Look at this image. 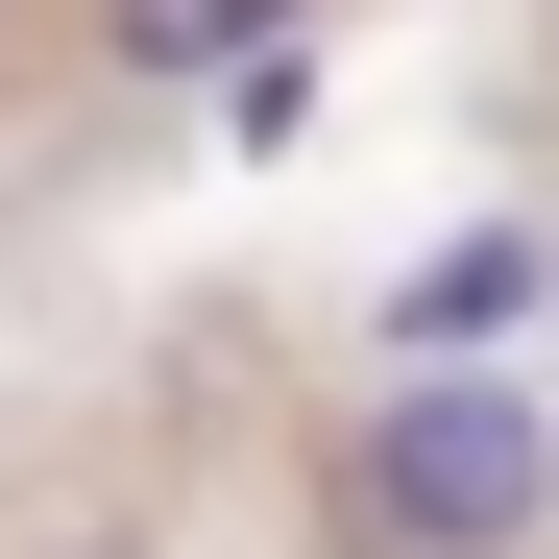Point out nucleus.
Instances as JSON below:
<instances>
[{
  "label": "nucleus",
  "instance_id": "obj_1",
  "mask_svg": "<svg viewBox=\"0 0 559 559\" xmlns=\"http://www.w3.org/2000/svg\"><path fill=\"white\" fill-rule=\"evenodd\" d=\"M341 511H365V559H511V535L559 511V438H535V390H511V365H438V390H390V414H365Z\"/></svg>",
  "mask_w": 559,
  "mask_h": 559
},
{
  "label": "nucleus",
  "instance_id": "obj_2",
  "mask_svg": "<svg viewBox=\"0 0 559 559\" xmlns=\"http://www.w3.org/2000/svg\"><path fill=\"white\" fill-rule=\"evenodd\" d=\"M535 293H559V243H535V219H462V243L390 267V365H414V390H438V365H511Z\"/></svg>",
  "mask_w": 559,
  "mask_h": 559
},
{
  "label": "nucleus",
  "instance_id": "obj_3",
  "mask_svg": "<svg viewBox=\"0 0 559 559\" xmlns=\"http://www.w3.org/2000/svg\"><path fill=\"white\" fill-rule=\"evenodd\" d=\"M98 49L122 73H243V49H293V0H98Z\"/></svg>",
  "mask_w": 559,
  "mask_h": 559
},
{
  "label": "nucleus",
  "instance_id": "obj_4",
  "mask_svg": "<svg viewBox=\"0 0 559 559\" xmlns=\"http://www.w3.org/2000/svg\"><path fill=\"white\" fill-rule=\"evenodd\" d=\"M73 559H146V535H73Z\"/></svg>",
  "mask_w": 559,
  "mask_h": 559
}]
</instances>
